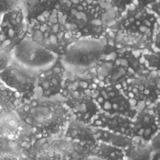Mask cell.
Instances as JSON below:
<instances>
[{
    "label": "cell",
    "mask_w": 160,
    "mask_h": 160,
    "mask_svg": "<svg viewBox=\"0 0 160 160\" xmlns=\"http://www.w3.org/2000/svg\"><path fill=\"white\" fill-rule=\"evenodd\" d=\"M11 155L18 158L22 156L21 149L14 137L0 136V156Z\"/></svg>",
    "instance_id": "19"
},
{
    "label": "cell",
    "mask_w": 160,
    "mask_h": 160,
    "mask_svg": "<svg viewBox=\"0 0 160 160\" xmlns=\"http://www.w3.org/2000/svg\"><path fill=\"white\" fill-rule=\"evenodd\" d=\"M159 101L155 104H144L132 119V138L149 142L159 133Z\"/></svg>",
    "instance_id": "7"
},
{
    "label": "cell",
    "mask_w": 160,
    "mask_h": 160,
    "mask_svg": "<svg viewBox=\"0 0 160 160\" xmlns=\"http://www.w3.org/2000/svg\"><path fill=\"white\" fill-rule=\"evenodd\" d=\"M125 94L138 107L159 101L160 84L158 70L145 71L127 78L120 84Z\"/></svg>",
    "instance_id": "4"
},
{
    "label": "cell",
    "mask_w": 160,
    "mask_h": 160,
    "mask_svg": "<svg viewBox=\"0 0 160 160\" xmlns=\"http://www.w3.org/2000/svg\"><path fill=\"white\" fill-rule=\"evenodd\" d=\"M12 51L14 62L36 74L49 68L59 59L56 52L29 36H24Z\"/></svg>",
    "instance_id": "3"
},
{
    "label": "cell",
    "mask_w": 160,
    "mask_h": 160,
    "mask_svg": "<svg viewBox=\"0 0 160 160\" xmlns=\"http://www.w3.org/2000/svg\"><path fill=\"white\" fill-rule=\"evenodd\" d=\"M29 160H63L57 151L48 147L35 153Z\"/></svg>",
    "instance_id": "20"
},
{
    "label": "cell",
    "mask_w": 160,
    "mask_h": 160,
    "mask_svg": "<svg viewBox=\"0 0 160 160\" xmlns=\"http://www.w3.org/2000/svg\"><path fill=\"white\" fill-rule=\"evenodd\" d=\"M124 152L126 160H160V152L153 150L150 141L136 138H132Z\"/></svg>",
    "instance_id": "14"
},
{
    "label": "cell",
    "mask_w": 160,
    "mask_h": 160,
    "mask_svg": "<svg viewBox=\"0 0 160 160\" xmlns=\"http://www.w3.org/2000/svg\"><path fill=\"white\" fill-rule=\"evenodd\" d=\"M62 101L74 118L86 124H91L100 111L90 94L68 97Z\"/></svg>",
    "instance_id": "10"
},
{
    "label": "cell",
    "mask_w": 160,
    "mask_h": 160,
    "mask_svg": "<svg viewBox=\"0 0 160 160\" xmlns=\"http://www.w3.org/2000/svg\"><path fill=\"white\" fill-rule=\"evenodd\" d=\"M91 96L94 99L99 111L111 114H121L131 119L138 109L125 94L120 84L99 82L92 91Z\"/></svg>",
    "instance_id": "5"
},
{
    "label": "cell",
    "mask_w": 160,
    "mask_h": 160,
    "mask_svg": "<svg viewBox=\"0 0 160 160\" xmlns=\"http://www.w3.org/2000/svg\"><path fill=\"white\" fill-rule=\"evenodd\" d=\"M47 147L59 153L63 160H79L88 154L91 146L62 136L52 139Z\"/></svg>",
    "instance_id": "12"
},
{
    "label": "cell",
    "mask_w": 160,
    "mask_h": 160,
    "mask_svg": "<svg viewBox=\"0 0 160 160\" xmlns=\"http://www.w3.org/2000/svg\"><path fill=\"white\" fill-rule=\"evenodd\" d=\"M79 160H102V159H99V158H98L94 157V156L86 155V156H84L83 158H81Z\"/></svg>",
    "instance_id": "24"
},
{
    "label": "cell",
    "mask_w": 160,
    "mask_h": 160,
    "mask_svg": "<svg viewBox=\"0 0 160 160\" xmlns=\"http://www.w3.org/2000/svg\"><path fill=\"white\" fill-rule=\"evenodd\" d=\"M23 13L19 5L1 14L0 19V45L10 49L24 37Z\"/></svg>",
    "instance_id": "9"
},
{
    "label": "cell",
    "mask_w": 160,
    "mask_h": 160,
    "mask_svg": "<svg viewBox=\"0 0 160 160\" xmlns=\"http://www.w3.org/2000/svg\"><path fill=\"white\" fill-rule=\"evenodd\" d=\"M2 84H3V83H2V81H1V80L0 79V86H1Z\"/></svg>",
    "instance_id": "26"
},
{
    "label": "cell",
    "mask_w": 160,
    "mask_h": 160,
    "mask_svg": "<svg viewBox=\"0 0 160 160\" xmlns=\"http://www.w3.org/2000/svg\"><path fill=\"white\" fill-rule=\"evenodd\" d=\"M1 14H0V19H1Z\"/></svg>",
    "instance_id": "27"
},
{
    "label": "cell",
    "mask_w": 160,
    "mask_h": 160,
    "mask_svg": "<svg viewBox=\"0 0 160 160\" xmlns=\"http://www.w3.org/2000/svg\"><path fill=\"white\" fill-rule=\"evenodd\" d=\"M21 125L16 111H0V136L14 137Z\"/></svg>",
    "instance_id": "17"
},
{
    "label": "cell",
    "mask_w": 160,
    "mask_h": 160,
    "mask_svg": "<svg viewBox=\"0 0 160 160\" xmlns=\"http://www.w3.org/2000/svg\"><path fill=\"white\" fill-rule=\"evenodd\" d=\"M13 61L12 51L0 45V72L6 69Z\"/></svg>",
    "instance_id": "21"
},
{
    "label": "cell",
    "mask_w": 160,
    "mask_h": 160,
    "mask_svg": "<svg viewBox=\"0 0 160 160\" xmlns=\"http://www.w3.org/2000/svg\"><path fill=\"white\" fill-rule=\"evenodd\" d=\"M21 0H0V14H2L20 5Z\"/></svg>",
    "instance_id": "22"
},
{
    "label": "cell",
    "mask_w": 160,
    "mask_h": 160,
    "mask_svg": "<svg viewBox=\"0 0 160 160\" xmlns=\"http://www.w3.org/2000/svg\"><path fill=\"white\" fill-rule=\"evenodd\" d=\"M15 111L21 124L45 138L62 132L71 116L62 101L35 96L22 102Z\"/></svg>",
    "instance_id": "1"
},
{
    "label": "cell",
    "mask_w": 160,
    "mask_h": 160,
    "mask_svg": "<svg viewBox=\"0 0 160 160\" xmlns=\"http://www.w3.org/2000/svg\"><path fill=\"white\" fill-rule=\"evenodd\" d=\"M62 136L89 146L96 142L93 127L76 119L72 116L66 124Z\"/></svg>",
    "instance_id": "13"
},
{
    "label": "cell",
    "mask_w": 160,
    "mask_h": 160,
    "mask_svg": "<svg viewBox=\"0 0 160 160\" xmlns=\"http://www.w3.org/2000/svg\"><path fill=\"white\" fill-rule=\"evenodd\" d=\"M19 160H29V159H28V158H24V157H21V158H19Z\"/></svg>",
    "instance_id": "25"
},
{
    "label": "cell",
    "mask_w": 160,
    "mask_h": 160,
    "mask_svg": "<svg viewBox=\"0 0 160 160\" xmlns=\"http://www.w3.org/2000/svg\"><path fill=\"white\" fill-rule=\"evenodd\" d=\"M91 125L132 138V119L121 114H111L99 111Z\"/></svg>",
    "instance_id": "11"
},
{
    "label": "cell",
    "mask_w": 160,
    "mask_h": 160,
    "mask_svg": "<svg viewBox=\"0 0 160 160\" xmlns=\"http://www.w3.org/2000/svg\"><path fill=\"white\" fill-rule=\"evenodd\" d=\"M124 160H126V159H124Z\"/></svg>",
    "instance_id": "28"
},
{
    "label": "cell",
    "mask_w": 160,
    "mask_h": 160,
    "mask_svg": "<svg viewBox=\"0 0 160 160\" xmlns=\"http://www.w3.org/2000/svg\"><path fill=\"white\" fill-rule=\"evenodd\" d=\"M93 128L96 142H102L123 149L128 146L132 138L108 129L96 127Z\"/></svg>",
    "instance_id": "16"
},
{
    "label": "cell",
    "mask_w": 160,
    "mask_h": 160,
    "mask_svg": "<svg viewBox=\"0 0 160 160\" xmlns=\"http://www.w3.org/2000/svg\"><path fill=\"white\" fill-rule=\"evenodd\" d=\"M87 155L94 156L102 160L125 159L123 149L98 141L90 148Z\"/></svg>",
    "instance_id": "15"
},
{
    "label": "cell",
    "mask_w": 160,
    "mask_h": 160,
    "mask_svg": "<svg viewBox=\"0 0 160 160\" xmlns=\"http://www.w3.org/2000/svg\"><path fill=\"white\" fill-rule=\"evenodd\" d=\"M66 68L59 59L49 68L36 75V87L42 98L51 99L62 95L66 76Z\"/></svg>",
    "instance_id": "8"
},
{
    "label": "cell",
    "mask_w": 160,
    "mask_h": 160,
    "mask_svg": "<svg viewBox=\"0 0 160 160\" xmlns=\"http://www.w3.org/2000/svg\"><path fill=\"white\" fill-rule=\"evenodd\" d=\"M0 160H19V158L11 155H1Z\"/></svg>",
    "instance_id": "23"
},
{
    "label": "cell",
    "mask_w": 160,
    "mask_h": 160,
    "mask_svg": "<svg viewBox=\"0 0 160 160\" xmlns=\"http://www.w3.org/2000/svg\"><path fill=\"white\" fill-rule=\"evenodd\" d=\"M104 44L99 40L82 39L69 44L59 59L66 69L82 73L95 68L102 55Z\"/></svg>",
    "instance_id": "2"
},
{
    "label": "cell",
    "mask_w": 160,
    "mask_h": 160,
    "mask_svg": "<svg viewBox=\"0 0 160 160\" xmlns=\"http://www.w3.org/2000/svg\"><path fill=\"white\" fill-rule=\"evenodd\" d=\"M37 74L12 61L6 69L0 72V79L4 84L19 94L22 102L36 96Z\"/></svg>",
    "instance_id": "6"
},
{
    "label": "cell",
    "mask_w": 160,
    "mask_h": 160,
    "mask_svg": "<svg viewBox=\"0 0 160 160\" xmlns=\"http://www.w3.org/2000/svg\"><path fill=\"white\" fill-rule=\"evenodd\" d=\"M22 102L19 94L2 84L0 86V111H15Z\"/></svg>",
    "instance_id": "18"
}]
</instances>
